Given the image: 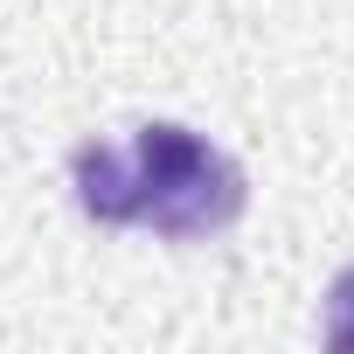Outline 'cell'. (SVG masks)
<instances>
[{
	"label": "cell",
	"mask_w": 354,
	"mask_h": 354,
	"mask_svg": "<svg viewBox=\"0 0 354 354\" xmlns=\"http://www.w3.org/2000/svg\"><path fill=\"white\" fill-rule=\"evenodd\" d=\"M319 333H326L333 354H354V264L326 285V319H319Z\"/></svg>",
	"instance_id": "3"
},
{
	"label": "cell",
	"mask_w": 354,
	"mask_h": 354,
	"mask_svg": "<svg viewBox=\"0 0 354 354\" xmlns=\"http://www.w3.org/2000/svg\"><path fill=\"white\" fill-rule=\"evenodd\" d=\"M70 181H77V209L91 223H104V230H125L132 223V153L91 139L70 160Z\"/></svg>",
	"instance_id": "2"
},
{
	"label": "cell",
	"mask_w": 354,
	"mask_h": 354,
	"mask_svg": "<svg viewBox=\"0 0 354 354\" xmlns=\"http://www.w3.org/2000/svg\"><path fill=\"white\" fill-rule=\"evenodd\" d=\"M250 188L243 167L216 153L188 125H139L132 139V223H153L160 236H216L243 216Z\"/></svg>",
	"instance_id": "1"
}]
</instances>
